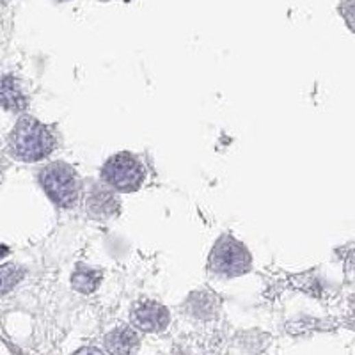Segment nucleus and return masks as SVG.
<instances>
[{
  "mask_svg": "<svg viewBox=\"0 0 355 355\" xmlns=\"http://www.w3.org/2000/svg\"><path fill=\"white\" fill-rule=\"evenodd\" d=\"M57 137L52 126L32 116H22L9 134V155L20 162H39L52 155Z\"/></svg>",
  "mask_w": 355,
  "mask_h": 355,
  "instance_id": "f257e3e1",
  "label": "nucleus"
},
{
  "mask_svg": "<svg viewBox=\"0 0 355 355\" xmlns=\"http://www.w3.org/2000/svg\"><path fill=\"white\" fill-rule=\"evenodd\" d=\"M39 185L59 208H75L80 201L82 183L77 171L66 162H50L39 171Z\"/></svg>",
  "mask_w": 355,
  "mask_h": 355,
  "instance_id": "f03ea898",
  "label": "nucleus"
},
{
  "mask_svg": "<svg viewBox=\"0 0 355 355\" xmlns=\"http://www.w3.org/2000/svg\"><path fill=\"white\" fill-rule=\"evenodd\" d=\"M252 269V256L242 242L231 236L222 234L217 240L208 256V270L217 278H238Z\"/></svg>",
  "mask_w": 355,
  "mask_h": 355,
  "instance_id": "7ed1b4c3",
  "label": "nucleus"
},
{
  "mask_svg": "<svg viewBox=\"0 0 355 355\" xmlns=\"http://www.w3.org/2000/svg\"><path fill=\"white\" fill-rule=\"evenodd\" d=\"M146 165L134 153H116L101 167V180L116 192H135L146 182Z\"/></svg>",
  "mask_w": 355,
  "mask_h": 355,
  "instance_id": "20e7f679",
  "label": "nucleus"
},
{
  "mask_svg": "<svg viewBox=\"0 0 355 355\" xmlns=\"http://www.w3.org/2000/svg\"><path fill=\"white\" fill-rule=\"evenodd\" d=\"M132 325L143 332H160L169 325L171 317L165 306L153 300H143L132 308Z\"/></svg>",
  "mask_w": 355,
  "mask_h": 355,
  "instance_id": "39448f33",
  "label": "nucleus"
},
{
  "mask_svg": "<svg viewBox=\"0 0 355 355\" xmlns=\"http://www.w3.org/2000/svg\"><path fill=\"white\" fill-rule=\"evenodd\" d=\"M110 186H93V191L86 197V208L95 219H110L119 212V199Z\"/></svg>",
  "mask_w": 355,
  "mask_h": 355,
  "instance_id": "423d86ee",
  "label": "nucleus"
},
{
  "mask_svg": "<svg viewBox=\"0 0 355 355\" xmlns=\"http://www.w3.org/2000/svg\"><path fill=\"white\" fill-rule=\"evenodd\" d=\"M105 347L114 355H130L139 347V336L130 327H117L105 338Z\"/></svg>",
  "mask_w": 355,
  "mask_h": 355,
  "instance_id": "0eeeda50",
  "label": "nucleus"
},
{
  "mask_svg": "<svg viewBox=\"0 0 355 355\" xmlns=\"http://www.w3.org/2000/svg\"><path fill=\"white\" fill-rule=\"evenodd\" d=\"M2 101H4V107L13 110V112H20V110L27 107L25 95L18 87L14 77H9V75L2 80Z\"/></svg>",
  "mask_w": 355,
  "mask_h": 355,
  "instance_id": "6e6552de",
  "label": "nucleus"
},
{
  "mask_svg": "<svg viewBox=\"0 0 355 355\" xmlns=\"http://www.w3.org/2000/svg\"><path fill=\"white\" fill-rule=\"evenodd\" d=\"M101 281V273L98 270L87 269V267H78L77 272L71 278V284L80 293H91L98 288Z\"/></svg>",
  "mask_w": 355,
  "mask_h": 355,
  "instance_id": "1a4fd4ad",
  "label": "nucleus"
},
{
  "mask_svg": "<svg viewBox=\"0 0 355 355\" xmlns=\"http://www.w3.org/2000/svg\"><path fill=\"white\" fill-rule=\"evenodd\" d=\"M339 11H341V16L345 18L347 25L355 32V0H341Z\"/></svg>",
  "mask_w": 355,
  "mask_h": 355,
  "instance_id": "9d476101",
  "label": "nucleus"
},
{
  "mask_svg": "<svg viewBox=\"0 0 355 355\" xmlns=\"http://www.w3.org/2000/svg\"><path fill=\"white\" fill-rule=\"evenodd\" d=\"M73 355H105V354L95 347H86V348H80V350H77Z\"/></svg>",
  "mask_w": 355,
  "mask_h": 355,
  "instance_id": "9b49d317",
  "label": "nucleus"
}]
</instances>
